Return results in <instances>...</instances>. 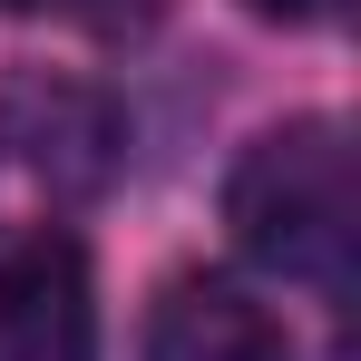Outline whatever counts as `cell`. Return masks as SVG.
Listing matches in <instances>:
<instances>
[{"label": "cell", "mask_w": 361, "mask_h": 361, "mask_svg": "<svg viewBox=\"0 0 361 361\" xmlns=\"http://www.w3.org/2000/svg\"><path fill=\"white\" fill-rule=\"evenodd\" d=\"M225 225L254 264L332 283L352 254V137H342V118L264 127L225 176Z\"/></svg>", "instance_id": "6da1fadb"}, {"label": "cell", "mask_w": 361, "mask_h": 361, "mask_svg": "<svg viewBox=\"0 0 361 361\" xmlns=\"http://www.w3.org/2000/svg\"><path fill=\"white\" fill-rule=\"evenodd\" d=\"M0 361H98L88 254L68 235H30L0 254Z\"/></svg>", "instance_id": "7a4b0ae2"}, {"label": "cell", "mask_w": 361, "mask_h": 361, "mask_svg": "<svg viewBox=\"0 0 361 361\" xmlns=\"http://www.w3.org/2000/svg\"><path fill=\"white\" fill-rule=\"evenodd\" d=\"M147 361H293L274 302H254L225 274H176L147 312Z\"/></svg>", "instance_id": "3957f363"}, {"label": "cell", "mask_w": 361, "mask_h": 361, "mask_svg": "<svg viewBox=\"0 0 361 361\" xmlns=\"http://www.w3.org/2000/svg\"><path fill=\"white\" fill-rule=\"evenodd\" d=\"M68 10H88L98 30H137V20H157L166 0H68Z\"/></svg>", "instance_id": "277c9868"}, {"label": "cell", "mask_w": 361, "mask_h": 361, "mask_svg": "<svg viewBox=\"0 0 361 361\" xmlns=\"http://www.w3.org/2000/svg\"><path fill=\"white\" fill-rule=\"evenodd\" d=\"M244 10H264V20H312L322 0H244Z\"/></svg>", "instance_id": "5b68a950"}, {"label": "cell", "mask_w": 361, "mask_h": 361, "mask_svg": "<svg viewBox=\"0 0 361 361\" xmlns=\"http://www.w3.org/2000/svg\"><path fill=\"white\" fill-rule=\"evenodd\" d=\"M10 10H39V0H10Z\"/></svg>", "instance_id": "8992f818"}]
</instances>
